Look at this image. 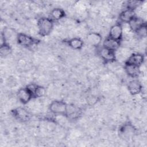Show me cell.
I'll return each instance as SVG.
<instances>
[{"mask_svg":"<svg viewBox=\"0 0 147 147\" xmlns=\"http://www.w3.org/2000/svg\"><path fill=\"white\" fill-rule=\"evenodd\" d=\"M135 17L134 10L126 9L122 11L119 14V18L121 22L128 23L133 18Z\"/></svg>","mask_w":147,"mask_h":147,"instance_id":"14","label":"cell"},{"mask_svg":"<svg viewBox=\"0 0 147 147\" xmlns=\"http://www.w3.org/2000/svg\"><path fill=\"white\" fill-rule=\"evenodd\" d=\"M68 45L72 49H80L83 46V42L80 38L78 37H74L67 41Z\"/></svg>","mask_w":147,"mask_h":147,"instance_id":"16","label":"cell"},{"mask_svg":"<svg viewBox=\"0 0 147 147\" xmlns=\"http://www.w3.org/2000/svg\"><path fill=\"white\" fill-rule=\"evenodd\" d=\"M80 114V110L79 107L75 106H68L67 105V113L65 115L71 118H77Z\"/></svg>","mask_w":147,"mask_h":147,"instance_id":"18","label":"cell"},{"mask_svg":"<svg viewBox=\"0 0 147 147\" xmlns=\"http://www.w3.org/2000/svg\"><path fill=\"white\" fill-rule=\"evenodd\" d=\"M120 46V41L115 40L110 37H107L103 41V47L111 51H116Z\"/></svg>","mask_w":147,"mask_h":147,"instance_id":"11","label":"cell"},{"mask_svg":"<svg viewBox=\"0 0 147 147\" xmlns=\"http://www.w3.org/2000/svg\"><path fill=\"white\" fill-rule=\"evenodd\" d=\"M145 23L141 18L134 17L129 22V27L132 32H136Z\"/></svg>","mask_w":147,"mask_h":147,"instance_id":"13","label":"cell"},{"mask_svg":"<svg viewBox=\"0 0 147 147\" xmlns=\"http://www.w3.org/2000/svg\"><path fill=\"white\" fill-rule=\"evenodd\" d=\"M18 43L24 47H30L37 42V40L33 37L24 33H19L17 37Z\"/></svg>","mask_w":147,"mask_h":147,"instance_id":"4","label":"cell"},{"mask_svg":"<svg viewBox=\"0 0 147 147\" xmlns=\"http://www.w3.org/2000/svg\"><path fill=\"white\" fill-rule=\"evenodd\" d=\"M101 58L106 62H113L115 60L116 56L115 51L102 47L99 51Z\"/></svg>","mask_w":147,"mask_h":147,"instance_id":"9","label":"cell"},{"mask_svg":"<svg viewBox=\"0 0 147 147\" xmlns=\"http://www.w3.org/2000/svg\"><path fill=\"white\" fill-rule=\"evenodd\" d=\"M11 48L8 44H7L6 42L1 44L0 48V53L2 56H6L9 55L11 53Z\"/></svg>","mask_w":147,"mask_h":147,"instance_id":"20","label":"cell"},{"mask_svg":"<svg viewBox=\"0 0 147 147\" xmlns=\"http://www.w3.org/2000/svg\"><path fill=\"white\" fill-rule=\"evenodd\" d=\"M13 116L21 122H26L30 119L31 114L27 109L24 107H19L12 110Z\"/></svg>","mask_w":147,"mask_h":147,"instance_id":"3","label":"cell"},{"mask_svg":"<svg viewBox=\"0 0 147 147\" xmlns=\"http://www.w3.org/2000/svg\"><path fill=\"white\" fill-rule=\"evenodd\" d=\"M26 88L31 92L33 98H40L45 94V89L43 87L36 84H30L26 86Z\"/></svg>","mask_w":147,"mask_h":147,"instance_id":"8","label":"cell"},{"mask_svg":"<svg viewBox=\"0 0 147 147\" xmlns=\"http://www.w3.org/2000/svg\"><path fill=\"white\" fill-rule=\"evenodd\" d=\"M51 17L52 20L57 21L65 17V12L62 9L55 8L51 11Z\"/></svg>","mask_w":147,"mask_h":147,"instance_id":"19","label":"cell"},{"mask_svg":"<svg viewBox=\"0 0 147 147\" xmlns=\"http://www.w3.org/2000/svg\"><path fill=\"white\" fill-rule=\"evenodd\" d=\"M127 88L131 95H136L141 92L142 86L139 80L134 79L129 82Z\"/></svg>","mask_w":147,"mask_h":147,"instance_id":"10","label":"cell"},{"mask_svg":"<svg viewBox=\"0 0 147 147\" xmlns=\"http://www.w3.org/2000/svg\"><path fill=\"white\" fill-rule=\"evenodd\" d=\"M123 36V28L119 24L113 25L109 30V37L117 41H121Z\"/></svg>","mask_w":147,"mask_h":147,"instance_id":"5","label":"cell"},{"mask_svg":"<svg viewBox=\"0 0 147 147\" xmlns=\"http://www.w3.org/2000/svg\"><path fill=\"white\" fill-rule=\"evenodd\" d=\"M37 27L39 34L42 36L49 35L53 28V21L51 18L41 17L37 21Z\"/></svg>","mask_w":147,"mask_h":147,"instance_id":"1","label":"cell"},{"mask_svg":"<svg viewBox=\"0 0 147 147\" xmlns=\"http://www.w3.org/2000/svg\"><path fill=\"white\" fill-rule=\"evenodd\" d=\"M144 60V57L140 53H133L129 56L125 61V64H130L140 67Z\"/></svg>","mask_w":147,"mask_h":147,"instance_id":"7","label":"cell"},{"mask_svg":"<svg viewBox=\"0 0 147 147\" xmlns=\"http://www.w3.org/2000/svg\"><path fill=\"white\" fill-rule=\"evenodd\" d=\"M146 26L145 24L144 25H142L137 32V34L138 36L141 37H145L146 36Z\"/></svg>","mask_w":147,"mask_h":147,"instance_id":"22","label":"cell"},{"mask_svg":"<svg viewBox=\"0 0 147 147\" xmlns=\"http://www.w3.org/2000/svg\"><path fill=\"white\" fill-rule=\"evenodd\" d=\"M50 111L54 114L66 115L67 105L61 100H54L52 102L49 106Z\"/></svg>","mask_w":147,"mask_h":147,"instance_id":"2","label":"cell"},{"mask_svg":"<svg viewBox=\"0 0 147 147\" xmlns=\"http://www.w3.org/2000/svg\"><path fill=\"white\" fill-rule=\"evenodd\" d=\"M87 42L92 46H98L102 41V36L96 32H91L87 36Z\"/></svg>","mask_w":147,"mask_h":147,"instance_id":"12","label":"cell"},{"mask_svg":"<svg viewBox=\"0 0 147 147\" xmlns=\"http://www.w3.org/2000/svg\"><path fill=\"white\" fill-rule=\"evenodd\" d=\"M134 131V127L129 123H125L120 129V133L125 137H129Z\"/></svg>","mask_w":147,"mask_h":147,"instance_id":"17","label":"cell"},{"mask_svg":"<svg viewBox=\"0 0 147 147\" xmlns=\"http://www.w3.org/2000/svg\"><path fill=\"white\" fill-rule=\"evenodd\" d=\"M141 3H142L141 1H128L127 3V9L134 10L137 7H138L140 5H141Z\"/></svg>","mask_w":147,"mask_h":147,"instance_id":"21","label":"cell"},{"mask_svg":"<svg viewBox=\"0 0 147 147\" xmlns=\"http://www.w3.org/2000/svg\"><path fill=\"white\" fill-rule=\"evenodd\" d=\"M124 68L126 74L131 78H137L140 74V67L130 64H125Z\"/></svg>","mask_w":147,"mask_h":147,"instance_id":"15","label":"cell"},{"mask_svg":"<svg viewBox=\"0 0 147 147\" xmlns=\"http://www.w3.org/2000/svg\"><path fill=\"white\" fill-rule=\"evenodd\" d=\"M17 96L23 104L28 103L33 98L32 94L26 87L20 88L17 92Z\"/></svg>","mask_w":147,"mask_h":147,"instance_id":"6","label":"cell"}]
</instances>
